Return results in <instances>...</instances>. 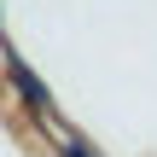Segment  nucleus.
Returning a JSON list of instances; mask_svg holds the SVG:
<instances>
[{
  "label": "nucleus",
  "mask_w": 157,
  "mask_h": 157,
  "mask_svg": "<svg viewBox=\"0 0 157 157\" xmlns=\"http://www.w3.org/2000/svg\"><path fill=\"white\" fill-rule=\"evenodd\" d=\"M6 70H12V82H17V93L29 99V111H35V117H52V93H47V87H41V82H35L17 58H12V52H6Z\"/></svg>",
  "instance_id": "f257e3e1"
},
{
  "label": "nucleus",
  "mask_w": 157,
  "mask_h": 157,
  "mask_svg": "<svg viewBox=\"0 0 157 157\" xmlns=\"http://www.w3.org/2000/svg\"><path fill=\"white\" fill-rule=\"evenodd\" d=\"M70 157H93V151H87V146H82V140H70Z\"/></svg>",
  "instance_id": "f03ea898"
}]
</instances>
